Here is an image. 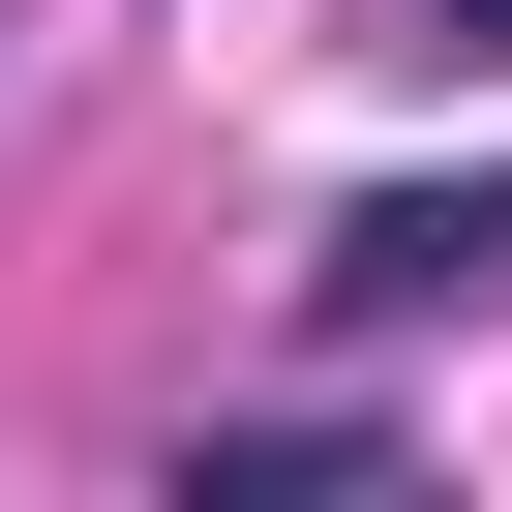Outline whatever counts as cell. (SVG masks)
<instances>
[{
  "mask_svg": "<svg viewBox=\"0 0 512 512\" xmlns=\"http://www.w3.org/2000/svg\"><path fill=\"white\" fill-rule=\"evenodd\" d=\"M512 272V181H392V211H332V302L362 332H422V302H482Z\"/></svg>",
  "mask_w": 512,
  "mask_h": 512,
  "instance_id": "cell-1",
  "label": "cell"
},
{
  "mask_svg": "<svg viewBox=\"0 0 512 512\" xmlns=\"http://www.w3.org/2000/svg\"><path fill=\"white\" fill-rule=\"evenodd\" d=\"M422 31H452V61H512V0H422Z\"/></svg>",
  "mask_w": 512,
  "mask_h": 512,
  "instance_id": "cell-2",
  "label": "cell"
}]
</instances>
